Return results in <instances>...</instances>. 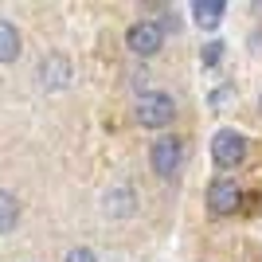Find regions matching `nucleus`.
I'll return each mask as SVG.
<instances>
[{
    "label": "nucleus",
    "instance_id": "obj_6",
    "mask_svg": "<svg viewBox=\"0 0 262 262\" xmlns=\"http://www.w3.org/2000/svg\"><path fill=\"white\" fill-rule=\"evenodd\" d=\"M71 82V63L63 55H43L39 59V86L43 90H63Z\"/></svg>",
    "mask_w": 262,
    "mask_h": 262
},
{
    "label": "nucleus",
    "instance_id": "obj_4",
    "mask_svg": "<svg viewBox=\"0 0 262 262\" xmlns=\"http://www.w3.org/2000/svg\"><path fill=\"white\" fill-rule=\"evenodd\" d=\"M211 161L219 164V168H239L243 161H247V137L235 129H219L215 137H211Z\"/></svg>",
    "mask_w": 262,
    "mask_h": 262
},
{
    "label": "nucleus",
    "instance_id": "obj_13",
    "mask_svg": "<svg viewBox=\"0 0 262 262\" xmlns=\"http://www.w3.org/2000/svg\"><path fill=\"white\" fill-rule=\"evenodd\" d=\"M258 114H262V94H258Z\"/></svg>",
    "mask_w": 262,
    "mask_h": 262
},
{
    "label": "nucleus",
    "instance_id": "obj_12",
    "mask_svg": "<svg viewBox=\"0 0 262 262\" xmlns=\"http://www.w3.org/2000/svg\"><path fill=\"white\" fill-rule=\"evenodd\" d=\"M67 262H94V251L90 247H75V251H67Z\"/></svg>",
    "mask_w": 262,
    "mask_h": 262
},
{
    "label": "nucleus",
    "instance_id": "obj_2",
    "mask_svg": "<svg viewBox=\"0 0 262 262\" xmlns=\"http://www.w3.org/2000/svg\"><path fill=\"white\" fill-rule=\"evenodd\" d=\"M149 161H153V172L161 180H172L184 164V141L180 137H157L153 149H149Z\"/></svg>",
    "mask_w": 262,
    "mask_h": 262
},
{
    "label": "nucleus",
    "instance_id": "obj_5",
    "mask_svg": "<svg viewBox=\"0 0 262 262\" xmlns=\"http://www.w3.org/2000/svg\"><path fill=\"white\" fill-rule=\"evenodd\" d=\"M243 204V188L235 184V180H215V184L208 188V211L211 215H235Z\"/></svg>",
    "mask_w": 262,
    "mask_h": 262
},
{
    "label": "nucleus",
    "instance_id": "obj_11",
    "mask_svg": "<svg viewBox=\"0 0 262 262\" xmlns=\"http://www.w3.org/2000/svg\"><path fill=\"white\" fill-rule=\"evenodd\" d=\"M219 59H223V43H219V39L204 43V51H200V63H204V67H215Z\"/></svg>",
    "mask_w": 262,
    "mask_h": 262
},
{
    "label": "nucleus",
    "instance_id": "obj_3",
    "mask_svg": "<svg viewBox=\"0 0 262 262\" xmlns=\"http://www.w3.org/2000/svg\"><path fill=\"white\" fill-rule=\"evenodd\" d=\"M125 47H129L133 55H141V59H149V55H157L164 47V28L157 20H137L129 24V32H125Z\"/></svg>",
    "mask_w": 262,
    "mask_h": 262
},
{
    "label": "nucleus",
    "instance_id": "obj_7",
    "mask_svg": "<svg viewBox=\"0 0 262 262\" xmlns=\"http://www.w3.org/2000/svg\"><path fill=\"white\" fill-rule=\"evenodd\" d=\"M223 12H227L223 0H196V4H192V20H196L204 32H215L219 24H223Z\"/></svg>",
    "mask_w": 262,
    "mask_h": 262
},
{
    "label": "nucleus",
    "instance_id": "obj_9",
    "mask_svg": "<svg viewBox=\"0 0 262 262\" xmlns=\"http://www.w3.org/2000/svg\"><path fill=\"white\" fill-rule=\"evenodd\" d=\"M16 223H20V200L12 192H0V235L16 231Z\"/></svg>",
    "mask_w": 262,
    "mask_h": 262
},
{
    "label": "nucleus",
    "instance_id": "obj_10",
    "mask_svg": "<svg viewBox=\"0 0 262 262\" xmlns=\"http://www.w3.org/2000/svg\"><path fill=\"white\" fill-rule=\"evenodd\" d=\"M106 211H110V215H129V211H133V192H129V188H114V192H106Z\"/></svg>",
    "mask_w": 262,
    "mask_h": 262
},
{
    "label": "nucleus",
    "instance_id": "obj_8",
    "mask_svg": "<svg viewBox=\"0 0 262 262\" xmlns=\"http://www.w3.org/2000/svg\"><path fill=\"white\" fill-rule=\"evenodd\" d=\"M20 59V32L12 20H0V63H16Z\"/></svg>",
    "mask_w": 262,
    "mask_h": 262
},
{
    "label": "nucleus",
    "instance_id": "obj_1",
    "mask_svg": "<svg viewBox=\"0 0 262 262\" xmlns=\"http://www.w3.org/2000/svg\"><path fill=\"white\" fill-rule=\"evenodd\" d=\"M133 114H137V121H141L145 129H164L176 118V102L164 90H145L141 98H137V106H133Z\"/></svg>",
    "mask_w": 262,
    "mask_h": 262
}]
</instances>
